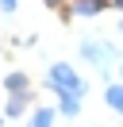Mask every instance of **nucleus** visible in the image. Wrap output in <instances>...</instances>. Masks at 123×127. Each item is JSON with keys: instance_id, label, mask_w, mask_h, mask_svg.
Masks as SVG:
<instances>
[{"instance_id": "14", "label": "nucleus", "mask_w": 123, "mask_h": 127, "mask_svg": "<svg viewBox=\"0 0 123 127\" xmlns=\"http://www.w3.org/2000/svg\"><path fill=\"white\" fill-rule=\"evenodd\" d=\"M4 119H8V116H0V123H4Z\"/></svg>"}, {"instance_id": "2", "label": "nucleus", "mask_w": 123, "mask_h": 127, "mask_svg": "<svg viewBox=\"0 0 123 127\" xmlns=\"http://www.w3.org/2000/svg\"><path fill=\"white\" fill-rule=\"evenodd\" d=\"M112 8V0H65V16L69 19H92V16H100V12H108Z\"/></svg>"}, {"instance_id": "13", "label": "nucleus", "mask_w": 123, "mask_h": 127, "mask_svg": "<svg viewBox=\"0 0 123 127\" xmlns=\"http://www.w3.org/2000/svg\"><path fill=\"white\" fill-rule=\"evenodd\" d=\"M119 77H123V62H119Z\"/></svg>"}, {"instance_id": "8", "label": "nucleus", "mask_w": 123, "mask_h": 127, "mask_svg": "<svg viewBox=\"0 0 123 127\" xmlns=\"http://www.w3.org/2000/svg\"><path fill=\"white\" fill-rule=\"evenodd\" d=\"M23 112H27V96H8V104H4V116H8V119H19Z\"/></svg>"}, {"instance_id": "4", "label": "nucleus", "mask_w": 123, "mask_h": 127, "mask_svg": "<svg viewBox=\"0 0 123 127\" xmlns=\"http://www.w3.org/2000/svg\"><path fill=\"white\" fill-rule=\"evenodd\" d=\"M4 93H8V96H31V77L19 73V69H12V73L4 77Z\"/></svg>"}, {"instance_id": "11", "label": "nucleus", "mask_w": 123, "mask_h": 127, "mask_svg": "<svg viewBox=\"0 0 123 127\" xmlns=\"http://www.w3.org/2000/svg\"><path fill=\"white\" fill-rule=\"evenodd\" d=\"M112 8H115V12H123V0H112Z\"/></svg>"}, {"instance_id": "12", "label": "nucleus", "mask_w": 123, "mask_h": 127, "mask_svg": "<svg viewBox=\"0 0 123 127\" xmlns=\"http://www.w3.org/2000/svg\"><path fill=\"white\" fill-rule=\"evenodd\" d=\"M119 35H123V19H119Z\"/></svg>"}, {"instance_id": "1", "label": "nucleus", "mask_w": 123, "mask_h": 127, "mask_svg": "<svg viewBox=\"0 0 123 127\" xmlns=\"http://www.w3.org/2000/svg\"><path fill=\"white\" fill-rule=\"evenodd\" d=\"M46 85H50V93H58V96H81L85 100V93H89L85 77L69 62H54L50 69H46Z\"/></svg>"}, {"instance_id": "6", "label": "nucleus", "mask_w": 123, "mask_h": 127, "mask_svg": "<svg viewBox=\"0 0 123 127\" xmlns=\"http://www.w3.org/2000/svg\"><path fill=\"white\" fill-rule=\"evenodd\" d=\"M58 116H65V119L81 116V96H58Z\"/></svg>"}, {"instance_id": "9", "label": "nucleus", "mask_w": 123, "mask_h": 127, "mask_svg": "<svg viewBox=\"0 0 123 127\" xmlns=\"http://www.w3.org/2000/svg\"><path fill=\"white\" fill-rule=\"evenodd\" d=\"M15 8H19V0H0V12H8V16H12Z\"/></svg>"}, {"instance_id": "5", "label": "nucleus", "mask_w": 123, "mask_h": 127, "mask_svg": "<svg viewBox=\"0 0 123 127\" xmlns=\"http://www.w3.org/2000/svg\"><path fill=\"white\" fill-rule=\"evenodd\" d=\"M104 104H108L112 112H119V116H123V81H112V85L104 89Z\"/></svg>"}, {"instance_id": "3", "label": "nucleus", "mask_w": 123, "mask_h": 127, "mask_svg": "<svg viewBox=\"0 0 123 127\" xmlns=\"http://www.w3.org/2000/svg\"><path fill=\"white\" fill-rule=\"evenodd\" d=\"M81 58H89L96 69H108V62L115 58V50L108 42H96V39H81Z\"/></svg>"}, {"instance_id": "7", "label": "nucleus", "mask_w": 123, "mask_h": 127, "mask_svg": "<svg viewBox=\"0 0 123 127\" xmlns=\"http://www.w3.org/2000/svg\"><path fill=\"white\" fill-rule=\"evenodd\" d=\"M54 119H58V112H54V108H35V116H31L27 127H54Z\"/></svg>"}, {"instance_id": "10", "label": "nucleus", "mask_w": 123, "mask_h": 127, "mask_svg": "<svg viewBox=\"0 0 123 127\" xmlns=\"http://www.w3.org/2000/svg\"><path fill=\"white\" fill-rule=\"evenodd\" d=\"M46 8H65V0H42Z\"/></svg>"}]
</instances>
